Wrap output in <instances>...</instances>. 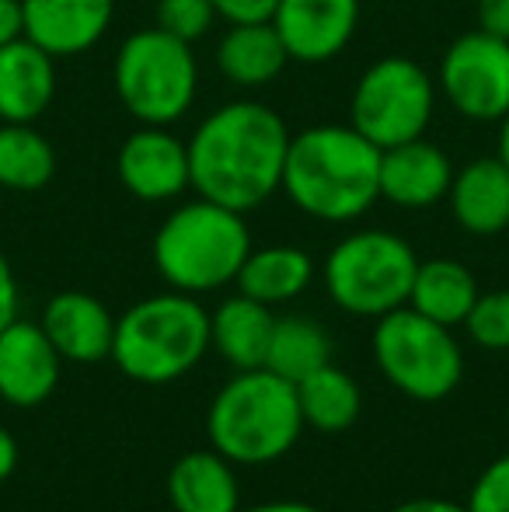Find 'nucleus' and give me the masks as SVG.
Returning <instances> with one entry per match:
<instances>
[{
	"label": "nucleus",
	"instance_id": "15",
	"mask_svg": "<svg viewBox=\"0 0 509 512\" xmlns=\"http://www.w3.org/2000/svg\"><path fill=\"white\" fill-rule=\"evenodd\" d=\"M42 331L63 363H102L112 359L116 342V317L98 297L81 290L56 293L39 317Z\"/></svg>",
	"mask_w": 509,
	"mask_h": 512
},
{
	"label": "nucleus",
	"instance_id": "32",
	"mask_svg": "<svg viewBox=\"0 0 509 512\" xmlns=\"http://www.w3.org/2000/svg\"><path fill=\"white\" fill-rule=\"evenodd\" d=\"M478 28L499 39H509V0H478Z\"/></svg>",
	"mask_w": 509,
	"mask_h": 512
},
{
	"label": "nucleus",
	"instance_id": "13",
	"mask_svg": "<svg viewBox=\"0 0 509 512\" xmlns=\"http://www.w3.org/2000/svg\"><path fill=\"white\" fill-rule=\"evenodd\" d=\"M60 352L39 321L14 317L0 331V401L14 408H39L60 384Z\"/></svg>",
	"mask_w": 509,
	"mask_h": 512
},
{
	"label": "nucleus",
	"instance_id": "31",
	"mask_svg": "<svg viewBox=\"0 0 509 512\" xmlns=\"http://www.w3.org/2000/svg\"><path fill=\"white\" fill-rule=\"evenodd\" d=\"M18 317V279H14V269L7 262V255L0 251V331Z\"/></svg>",
	"mask_w": 509,
	"mask_h": 512
},
{
	"label": "nucleus",
	"instance_id": "4",
	"mask_svg": "<svg viewBox=\"0 0 509 512\" xmlns=\"http://www.w3.org/2000/svg\"><path fill=\"white\" fill-rule=\"evenodd\" d=\"M252 251L245 213L199 196L171 209L154 234L157 276L178 293H213L234 283Z\"/></svg>",
	"mask_w": 509,
	"mask_h": 512
},
{
	"label": "nucleus",
	"instance_id": "28",
	"mask_svg": "<svg viewBox=\"0 0 509 512\" xmlns=\"http://www.w3.org/2000/svg\"><path fill=\"white\" fill-rule=\"evenodd\" d=\"M217 21L213 0H157V28L182 42H199Z\"/></svg>",
	"mask_w": 509,
	"mask_h": 512
},
{
	"label": "nucleus",
	"instance_id": "3",
	"mask_svg": "<svg viewBox=\"0 0 509 512\" xmlns=\"http://www.w3.org/2000/svg\"><path fill=\"white\" fill-rule=\"evenodd\" d=\"M304 432L297 387L265 366L238 370L206 411V436L231 464L262 467L286 457Z\"/></svg>",
	"mask_w": 509,
	"mask_h": 512
},
{
	"label": "nucleus",
	"instance_id": "21",
	"mask_svg": "<svg viewBox=\"0 0 509 512\" xmlns=\"http://www.w3.org/2000/svg\"><path fill=\"white\" fill-rule=\"evenodd\" d=\"M290 63L272 21H241L217 42V70L238 88H265Z\"/></svg>",
	"mask_w": 509,
	"mask_h": 512
},
{
	"label": "nucleus",
	"instance_id": "6",
	"mask_svg": "<svg viewBox=\"0 0 509 512\" xmlns=\"http://www.w3.org/2000/svg\"><path fill=\"white\" fill-rule=\"evenodd\" d=\"M112 81L119 102L140 126H171L189 112L199 91L192 42L175 39L157 25L133 32L119 46Z\"/></svg>",
	"mask_w": 509,
	"mask_h": 512
},
{
	"label": "nucleus",
	"instance_id": "35",
	"mask_svg": "<svg viewBox=\"0 0 509 512\" xmlns=\"http://www.w3.org/2000/svg\"><path fill=\"white\" fill-rule=\"evenodd\" d=\"M18 467V443H14L11 432L0 425V481H7Z\"/></svg>",
	"mask_w": 509,
	"mask_h": 512
},
{
	"label": "nucleus",
	"instance_id": "12",
	"mask_svg": "<svg viewBox=\"0 0 509 512\" xmlns=\"http://www.w3.org/2000/svg\"><path fill=\"white\" fill-rule=\"evenodd\" d=\"M269 21L290 60L328 63L353 42L360 0H279Z\"/></svg>",
	"mask_w": 509,
	"mask_h": 512
},
{
	"label": "nucleus",
	"instance_id": "18",
	"mask_svg": "<svg viewBox=\"0 0 509 512\" xmlns=\"http://www.w3.org/2000/svg\"><path fill=\"white\" fill-rule=\"evenodd\" d=\"M56 98V56L32 39L0 46V122H35Z\"/></svg>",
	"mask_w": 509,
	"mask_h": 512
},
{
	"label": "nucleus",
	"instance_id": "9",
	"mask_svg": "<svg viewBox=\"0 0 509 512\" xmlns=\"http://www.w3.org/2000/svg\"><path fill=\"white\" fill-rule=\"evenodd\" d=\"M436 81L412 56H381L360 74L349 122L381 150L426 136L436 112Z\"/></svg>",
	"mask_w": 509,
	"mask_h": 512
},
{
	"label": "nucleus",
	"instance_id": "26",
	"mask_svg": "<svg viewBox=\"0 0 509 512\" xmlns=\"http://www.w3.org/2000/svg\"><path fill=\"white\" fill-rule=\"evenodd\" d=\"M325 363H332V338H328V331L314 317H300V314L276 317L265 370L297 384V380L321 370Z\"/></svg>",
	"mask_w": 509,
	"mask_h": 512
},
{
	"label": "nucleus",
	"instance_id": "7",
	"mask_svg": "<svg viewBox=\"0 0 509 512\" xmlns=\"http://www.w3.org/2000/svg\"><path fill=\"white\" fill-rule=\"evenodd\" d=\"M419 269L412 244L391 230H356L328 251L321 279L332 304L353 317H384L408 304Z\"/></svg>",
	"mask_w": 509,
	"mask_h": 512
},
{
	"label": "nucleus",
	"instance_id": "2",
	"mask_svg": "<svg viewBox=\"0 0 509 512\" xmlns=\"http://www.w3.org/2000/svg\"><path fill=\"white\" fill-rule=\"evenodd\" d=\"M283 192L311 220H360L381 199V147L370 143L353 122L304 129L290 136Z\"/></svg>",
	"mask_w": 509,
	"mask_h": 512
},
{
	"label": "nucleus",
	"instance_id": "1",
	"mask_svg": "<svg viewBox=\"0 0 509 512\" xmlns=\"http://www.w3.org/2000/svg\"><path fill=\"white\" fill-rule=\"evenodd\" d=\"M290 129L276 108L241 98L213 108L189 140L192 189L227 209H258L283 189Z\"/></svg>",
	"mask_w": 509,
	"mask_h": 512
},
{
	"label": "nucleus",
	"instance_id": "10",
	"mask_svg": "<svg viewBox=\"0 0 509 512\" xmlns=\"http://www.w3.org/2000/svg\"><path fill=\"white\" fill-rule=\"evenodd\" d=\"M436 88L461 119L503 122L509 115V39L464 32L447 46Z\"/></svg>",
	"mask_w": 509,
	"mask_h": 512
},
{
	"label": "nucleus",
	"instance_id": "5",
	"mask_svg": "<svg viewBox=\"0 0 509 512\" xmlns=\"http://www.w3.org/2000/svg\"><path fill=\"white\" fill-rule=\"evenodd\" d=\"M210 352V310L192 293H157L116 317L112 359L129 380L175 384Z\"/></svg>",
	"mask_w": 509,
	"mask_h": 512
},
{
	"label": "nucleus",
	"instance_id": "8",
	"mask_svg": "<svg viewBox=\"0 0 509 512\" xmlns=\"http://www.w3.org/2000/svg\"><path fill=\"white\" fill-rule=\"evenodd\" d=\"M374 359L387 384L415 401L447 398L464 377V352L454 328L429 321L408 304L377 317Z\"/></svg>",
	"mask_w": 509,
	"mask_h": 512
},
{
	"label": "nucleus",
	"instance_id": "22",
	"mask_svg": "<svg viewBox=\"0 0 509 512\" xmlns=\"http://www.w3.org/2000/svg\"><path fill=\"white\" fill-rule=\"evenodd\" d=\"M238 293L265 307H279L297 300L314 283V262L297 244H269L252 248L238 272Z\"/></svg>",
	"mask_w": 509,
	"mask_h": 512
},
{
	"label": "nucleus",
	"instance_id": "16",
	"mask_svg": "<svg viewBox=\"0 0 509 512\" xmlns=\"http://www.w3.org/2000/svg\"><path fill=\"white\" fill-rule=\"evenodd\" d=\"M450 154L426 136L381 150V199L398 209H429L443 203L454 182Z\"/></svg>",
	"mask_w": 509,
	"mask_h": 512
},
{
	"label": "nucleus",
	"instance_id": "17",
	"mask_svg": "<svg viewBox=\"0 0 509 512\" xmlns=\"http://www.w3.org/2000/svg\"><path fill=\"white\" fill-rule=\"evenodd\" d=\"M450 213L461 230L475 237H496L509 227V164L503 157H475L454 171Z\"/></svg>",
	"mask_w": 509,
	"mask_h": 512
},
{
	"label": "nucleus",
	"instance_id": "27",
	"mask_svg": "<svg viewBox=\"0 0 509 512\" xmlns=\"http://www.w3.org/2000/svg\"><path fill=\"white\" fill-rule=\"evenodd\" d=\"M464 331H468L471 342L482 345V349L506 352L509 349V290L478 293L471 314L464 317Z\"/></svg>",
	"mask_w": 509,
	"mask_h": 512
},
{
	"label": "nucleus",
	"instance_id": "29",
	"mask_svg": "<svg viewBox=\"0 0 509 512\" xmlns=\"http://www.w3.org/2000/svg\"><path fill=\"white\" fill-rule=\"evenodd\" d=\"M468 512H509V453L496 457L471 485Z\"/></svg>",
	"mask_w": 509,
	"mask_h": 512
},
{
	"label": "nucleus",
	"instance_id": "14",
	"mask_svg": "<svg viewBox=\"0 0 509 512\" xmlns=\"http://www.w3.org/2000/svg\"><path fill=\"white\" fill-rule=\"evenodd\" d=\"M25 39L56 60L81 56L109 35L116 0H21Z\"/></svg>",
	"mask_w": 509,
	"mask_h": 512
},
{
	"label": "nucleus",
	"instance_id": "34",
	"mask_svg": "<svg viewBox=\"0 0 509 512\" xmlns=\"http://www.w3.org/2000/svg\"><path fill=\"white\" fill-rule=\"evenodd\" d=\"M391 512H468V506H457L450 499H412L394 506Z\"/></svg>",
	"mask_w": 509,
	"mask_h": 512
},
{
	"label": "nucleus",
	"instance_id": "23",
	"mask_svg": "<svg viewBox=\"0 0 509 512\" xmlns=\"http://www.w3.org/2000/svg\"><path fill=\"white\" fill-rule=\"evenodd\" d=\"M478 300V279L464 262L454 258H429L419 262L408 293V307L426 314L429 321L457 328Z\"/></svg>",
	"mask_w": 509,
	"mask_h": 512
},
{
	"label": "nucleus",
	"instance_id": "19",
	"mask_svg": "<svg viewBox=\"0 0 509 512\" xmlns=\"http://www.w3.org/2000/svg\"><path fill=\"white\" fill-rule=\"evenodd\" d=\"M168 499L175 512H238L241 492L234 464L210 450H192L171 464Z\"/></svg>",
	"mask_w": 509,
	"mask_h": 512
},
{
	"label": "nucleus",
	"instance_id": "20",
	"mask_svg": "<svg viewBox=\"0 0 509 512\" xmlns=\"http://www.w3.org/2000/svg\"><path fill=\"white\" fill-rule=\"evenodd\" d=\"M272 328H276L272 307L238 293L210 314V349H217L220 359L231 363L234 370H255V366H265Z\"/></svg>",
	"mask_w": 509,
	"mask_h": 512
},
{
	"label": "nucleus",
	"instance_id": "33",
	"mask_svg": "<svg viewBox=\"0 0 509 512\" xmlns=\"http://www.w3.org/2000/svg\"><path fill=\"white\" fill-rule=\"evenodd\" d=\"M25 35V14H21V0H0V46L21 39Z\"/></svg>",
	"mask_w": 509,
	"mask_h": 512
},
{
	"label": "nucleus",
	"instance_id": "36",
	"mask_svg": "<svg viewBox=\"0 0 509 512\" xmlns=\"http://www.w3.org/2000/svg\"><path fill=\"white\" fill-rule=\"evenodd\" d=\"M238 512H321V509L307 506V502H293V499H286V502H262V506L238 509Z\"/></svg>",
	"mask_w": 509,
	"mask_h": 512
},
{
	"label": "nucleus",
	"instance_id": "24",
	"mask_svg": "<svg viewBox=\"0 0 509 512\" xmlns=\"http://www.w3.org/2000/svg\"><path fill=\"white\" fill-rule=\"evenodd\" d=\"M293 387H297L304 425H311V429L342 432L360 418V408H363L360 384H356L346 370H339V366L325 363L321 370L307 373V377L297 380Z\"/></svg>",
	"mask_w": 509,
	"mask_h": 512
},
{
	"label": "nucleus",
	"instance_id": "25",
	"mask_svg": "<svg viewBox=\"0 0 509 512\" xmlns=\"http://www.w3.org/2000/svg\"><path fill=\"white\" fill-rule=\"evenodd\" d=\"M56 175V150L35 122H0V189L39 192Z\"/></svg>",
	"mask_w": 509,
	"mask_h": 512
},
{
	"label": "nucleus",
	"instance_id": "30",
	"mask_svg": "<svg viewBox=\"0 0 509 512\" xmlns=\"http://www.w3.org/2000/svg\"><path fill=\"white\" fill-rule=\"evenodd\" d=\"M279 0H213L217 18L227 25H241V21H269Z\"/></svg>",
	"mask_w": 509,
	"mask_h": 512
},
{
	"label": "nucleus",
	"instance_id": "37",
	"mask_svg": "<svg viewBox=\"0 0 509 512\" xmlns=\"http://www.w3.org/2000/svg\"><path fill=\"white\" fill-rule=\"evenodd\" d=\"M499 157L509 164V115L499 122Z\"/></svg>",
	"mask_w": 509,
	"mask_h": 512
},
{
	"label": "nucleus",
	"instance_id": "11",
	"mask_svg": "<svg viewBox=\"0 0 509 512\" xmlns=\"http://www.w3.org/2000/svg\"><path fill=\"white\" fill-rule=\"evenodd\" d=\"M116 171L129 196L143 203H168L192 189L189 143L178 140L168 126H140L119 147Z\"/></svg>",
	"mask_w": 509,
	"mask_h": 512
}]
</instances>
